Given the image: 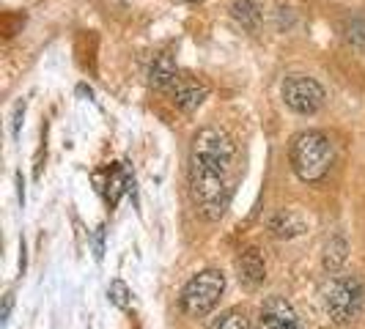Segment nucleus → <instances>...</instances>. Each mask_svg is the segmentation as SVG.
<instances>
[{
  "label": "nucleus",
  "mask_w": 365,
  "mask_h": 329,
  "mask_svg": "<svg viewBox=\"0 0 365 329\" xmlns=\"http://www.w3.org/2000/svg\"><path fill=\"white\" fill-rule=\"evenodd\" d=\"M289 160H292V170L297 173L299 182L316 184L327 176L335 162V146L324 132L311 129V132H302L294 137Z\"/></svg>",
  "instance_id": "obj_1"
},
{
  "label": "nucleus",
  "mask_w": 365,
  "mask_h": 329,
  "mask_svg": "<svg viewBox=\"0 0 365 329\" xmlns=\"http://www.w3.org/2000/svg\"><path fill=\"white\" fill-rule=\"evenodd\" d=\"M190 187H192V198L198 203L203 217L209 222L222 219L228 203H231L228 173L220 167H209V164L190 160Z\"/></svg>",
  "instance_id": "obj_2"
},
{
  "label": "nucleus",
  "mask_w": 365,
  "mask_h": 329,
  "mask_svg": "<svg viewBox=\"0 0 365 329\" xmlns=\"http://www.w3.org/2000/svg\"><path fill=\"white\" fill-rule=\"evenodd\" d=\"M322 302H324V310L332 321L346 324L357 315L360 305H363V286H360L357 277L335 274L322 288Z\"/></svg>",
  "instance_id": "obj_3"
},
{
  "label": "nucleus",
  "mask_w": 365,
  "mask_h": 329,
  "mask_svg": "<svg viewBox=\"0 0 365 329\" xmlns=\"http://www.w3.org/2000/svg\"><path fill=\"white\" fill-rule=\"evenodd\" d=\"M222 291H225V274L220 269H203L184 286L182 310L192 318H201L217 308Z\"/></svg>",
  "instance_id": "obj_4"
},
{
  "label": "nucleus",
  "mask_w": 365,
  "mask_h": 329,
  "mask_svg": "<svg viewBox=\"0 0 365 329\" xmlns=\"http://www.w3.org/2000/svg\"><path fill=\"white\" fill-rule=\"evenodd\" d=\"M237 157V146L228 137V132L217 127H203L198 135L192 137V148H190V160L203 162L209 167H220V170H231V162Z\"/></svg>",
  "instance_id": "obj_5"
},
{
  "label": "nucleus",
  "mask_w": 365,
  "mask_h": 329,
  "mask_svg": "<svg viewBox=\"0 0 365 329\" xmlns=\"http://www.w3.org/2000/svg\"><path fill=\"white\" fill-rule=\"evenodd\" d=\"M280 96H283L286 108L294 110L297 115H316L319 110L324 108V99H327L324 88L313 77H305V74L286 77L283 88H280Z\"/></svg>",
  "instance_id": "obj_6"
},
{
  "label": "nucleus",
  "mask_w": 365,
  "mask_h": 329,
  "mask_svg": "<svg viewBox=\"0 0 365 329\" xmlns=\"http://www.w3.org/2000/svg\"><path fill=\"white\" fill-rule=\"evenodd\" d=\"M258 329H299V318H297L294 308L283 296H269L261 305Z\"/></svg>",
  "instance_id": "obj_7"
},
{
  "label": "nucleus",
  "mask_w": 365,
  "mask_h": 329,
  "mask_svg": "<svg viewBox=\"0 0 365 329\" xmlns=\"http://www.w3.org/2000/svg\"><path fill=\"white\" fill-rule=\"evenodd\" d=\"M269 231L274 239H297L308 231V219L294 209H280L269 217Z\"/></svg>",
  "instance_id": "obj_8"
},
{
  "label": "nucleus",
  "mask_w": 365,
  "mask_h": 329,
  "mask_svg": "<svg viewBox=\"0 0 365 329\" xmlns=\"http://www.w3.org/2000/svg\"><path fill=\"white\" fill-rule=\"evenodd\" d=\"M148 83H151L154 88H160V91H176V88H179L182 77H179V69H176V63H173L170 55L154 58V63H151V69H148Z\"/></svg>",
  "instance_id": "obj_9"
},
{
  "label": "nucleus",
  "mask_w": 365,
  "mask_h": 329,
  "mask_svg": "<svg viewBox=\"0 0 365 329\" xmlns=\"http://www.w3.org/2000/svg\"><path fill=\"white\" fill-rule=\"evenodd\" d=\"M239 277L250 286V288H256L261 286L264 280H267V263H264V258L258 253L256 247H250V250H245L242 256H239Z\"/></svg>",
  "instance_id": "obj_10"
},
{
  "label": "nucleus",
  "mask_w": 365,
  "mask_h": 329,
  "mask_svg": "<svg viewBox=\"0 0 365 329\" xmlns=\"http://www.w3.org/2000/svg\"><path fill=\"white\" fill-rule=\"evenodd\" d=\"M209 88L201 83H179V88L173 91V102L184 110V113H195L206 102Z\"/></svg>",
  "instance_id": "obj_11"
},
{
  "label": "nucleus",
  "mask_w": 365,
  "mask_h": 329,
  "mask_svg": "<svg viewBox=\"0 0 365 329\" xmlns=\"http://www.w3.org/2000/svg\"><path fill=\"white\" fill-rule=\"evenodd\" d=\"M231 17L237 19L245 31L256 33L258 25H261V9H258L256 0H234L231 3Z\"/></svg>",
  "instance_id": "obj_12"
},
{
  "label": "nucleus",
  "mask_w": 365,
  "mask_h": 329,
  "mask_svg": "<svg viewBox=\"0 0 365 329\" xmlns=\"http://www.w3.org/2000/svg\"><path fill=\"white\" fill-rule=\"evenodd\" d=\"M346 258H349L346 239L341 236V234H335V236L324 244V269H327L329 274L341 272V269H344V263H346Z\"/></svg>",
  "instance_id": "obj_13"
},
{
  "label": "nucleus",
  "mask_w": 365,
  "mask_h": 329,
  "mask_svg": "<svg viewBox=\"0 0 365 329\" xmlns=\"http://www.w3.org/2000/svg\"><path fill=\"white\" fill-rule=\"evenodd\" d=\"M108 299L110 305H115L118 310H127L129 305H132V291H129V286L124 280H113L108 288Z\"/></svg>",
  "instance_id": "obj_14"
},
{
  "label": "nucleus",
  "mask_w": 365,
  "mask_h": 329,
  "mask_svg": "<svg viewBox=\"0 0 365 329\" xmlns=\"http://www.w3.org/2000/svg\"><path fill=\"white\" fill-rule=\"evenodd\" d=\"M209 329H250V321L242 310H228L222 313Z\"/></svg>",
  "instance_id": "obj_15"
},
{
  "label": "nucleus",
  "mask_w": 365,
  "mask_h": 329,
  "mask_svg": "<svg viewBox=\"0 0 365 329\" xmlns=\"http://www.w3.org/2000/svg\"><path fill=\"white\" fill-rule=\"evenodd\" d=\"M346 36H349V41H351V44L365 47V17H354L351 22H349Z\"/></svg>",
  "instance_id": "obj_16"
},
{
  "label": "nucleus",
  "mask_w": 365,
  "mask_h": 329,
  "mask_svg": "<svg viewBox=\"0 0 365 329\" xmlns=\"http://www.w3.org/2000/svg\"><path fill=\"white\" fill-rule=\"evenodd\" d=\"M187 3H201V0H187Z\"/></svg>",
  "instance_id": "obj_17"
}]
</instances>
